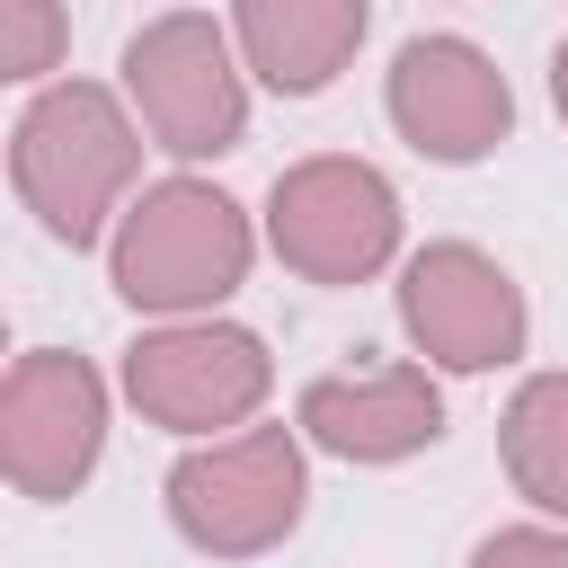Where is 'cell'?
<instances>
[{"mask_svg": "<svg viewBox=\"0 0 568 568\" xmlns=\"http://www.w3.org/2000/svg\"><path fill=\"white\" fill-rule=\"evenodd\" d=\"M142 151H151V133L124 106V89L62 71V80L27 89L9 115V195L53 248L89 257V248H106L115 213L133 204Z\"/></svg>", "mask_w": 568, "mask_h": 568, "instance_id": "obj_1", "label": "cell"}, {"mask_svg": "<svg viewBox=\"0 0 568 568\" xmlns=\"http://www.w3.org/2000/svg\"><path fill=\"white\" fill-rule=\"evenodd\" d=\"M98 257L133 320H195V311H231L248 266L266 257V231L222 178L169 169V178L133 186V204L115 213Z\"/></svg>", "mask_w": 568, "mask_h": 568, "instance_id": "obj_2", "label": "cell"}, {"mask_svg": "<svg viewBox=\"0 0 568 568\" xmlns=\"http://www.w3.org/2000/svg\"><path fill=\"white\" fill-rule=\"evenodd\" d=\"M115 89L124 106L142 115L151 151L169 169H213L248 142V115H257V80L240 62V36L231 18L213 9H160L124 36L115 53Z\"/></svg>", "mask_w": 568, "mask_h": 568, "instance_id": "obj_3", "label": "cell"}, {"mask_svg": "<svg viewBox=\"0 0 568 568\" xmlns=\"http://www.w3.org/2000/svg\"><path fill=\"white\" fill-rule=\"evenodd\" d=\"M160 515L195 559H266L311 515V435L284 417L178 444L160 479Z\"/></svg>", "mask_w": 568, "mask_h": 568, "instance_id": "obj_4", "label": "cell"}, {"mask_svg": "<svg viewBox=\"0 0 568 568\" xmlns=\"http://www.w3.org/2000/svg\"><path fill=\"white\" fill-rule=\"evenodd\" d=\"M257 231H266V257L320 293H355L373 275H399V257H408V204H399L390 169L364 151L284 160L257 204Z\"/></svg>", "mask_w": 568, "mask_h": 568, "instance_id": "obj_5", "label": "cell"}, {"mask_svg": "<svg viewBox=\"0 0 568 568\" xmlns=\"http://www.w3.org/2000/svg\"><path fill=\"white\" fill-rule=\"evenodd\" d=\"M115 390L142 426L204 444L231 426H257L275 399V355L248 320L231 311H195V320H142L115 355Z\"/></svg>", "mask_w": 568, "mask_h": 568, "instance_id": "obj_6", "label": "cell"}, {"mask_svg": "<svg viewBox=\"0 0 568 568\" xmlns=\"http://www.w3.org/2000/svg\"><path fill=\"white\" fill-rule=\"evenodd\" d=\"M390 311L408 355H426L444 382H479L532 355V302L515 266L479 240H417L390 275Z\"/></svg>", "mask_w": 568, "mask_h": 568, "instance_id": "obj_7", "label": "cell"}, {"mask_svg": "<svg viewBox=\"0 0 568 568\" xmlns=\"http://www.w3.org/2000/svg\"><path fill=\"white\" fill-rule=\"evenodd\" d=\"M115 373H98L80 346H27L0 373V470L27 506H71L115 435Z\"/></svg>", "mask_w": 568, "mask_h": 568, "instance_id": "obj_8", "label": "cell"}, {"mask_svg": "<svg viewBox=\"0 0 568 568\" xmlns=\"http://www.w3.org/2000/svg\"><path fill=\"white\" fill-rule=\"evenodd\" d=\"M382 115L426 169H479V160H497L515 142V80L479 36L426 27V36H408L390 53Z\"/></svg>", "mask_w": 568, "mask_h": 568, "instance_id": "obj_9", "label": "cell"}, {"mask_svg": "<svg viewBox=\"0 0 568 568\" xmlns=\"http://www.w3.org/2000/svg\"><path fill=\"white\" fill-rule=\"evenodd\" d=\"M293 426L311 435V453H328L346 470H399V462L444 444L453 408H444V373L426 355H399V364L311 373L293 390Z\"/></svg>", "mask_w": 568, "mask_h": 568, "instance_id": "obj_10", "label": "cell"}, {"mask_svg": "<svg viewBox=\"0 0 568 568\" xmlns=\"http://www.w3.org/2000/svg\"><path fill=\"white\" fill-rule=\"evenodd\" d=\"M231 36L266 98H328L373 36V0H231Z\"/></svg>", "mask_w": 568, "mask_h": 568, "instance_id": "obj_11", "label": "cell"}, {"mask_svg": "<svg viewBox=\"0 0 568 568\" xmlns=\"http://www.w3.org/2000/svg\"><path fill=\"white\" fill-rule=\"evenodd\" d=\"M497 470H506V488L532 515L568 524V364H541V373H524L506 390V408H497Z\"/></svg>", "mask_w": 568, "mask_h": 568, "instance_id": "obj_12", "label": "cell"}, {"mask_svg": "<svg viewBox=\"0 0 568 568\" xmlns=\"http://www.w3.org/2000/svg\"><path fill=\"white\" fill-rule=\"evenodd\" d=\"M71 62V0H0V80L44 89Z\"/></svg>", "mask_w": 568, "mask_h": 568, "instance_id": "obj_13", "label": "cell"}, {"mask_svg": "<svg viewBox=\"0 0 568 568\" xmlns=\"http://www.w3.org/2000/svg\"><path fill=\"white\" fill-rule=\"evenodd\" d=\"M462 568H568V524H550V515L497 524V532H479V541H470V559H462Z\"/></svg>", "mask_w": 568, "mask_h": 568, "instance_id": "obj_14", "label": "cell"}, {"mask_svg": "<svg viewBox=\"0 0 568 568\" xmlns=\"http://www.w3.org/2000/svg\"><path fill=\"white\" fill-rule=\"evenodd\" d=\"M550 115H559V124H568V36H559V44H550Z\"/></svg>", "mask_w": 568, "mask_h": 568, "instance_id": "obj_15", "label": "cell"}]
</instances>
